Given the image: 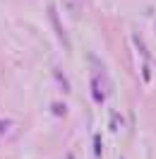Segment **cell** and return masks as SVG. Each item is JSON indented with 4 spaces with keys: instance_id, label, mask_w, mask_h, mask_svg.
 <instances>
[{
    "instance_id": "7",
    "label": "cell",
    "mask_w": 156,
    "mask_h": 159,
    "mask_svg": "<svg viewBox=\"0 0 156 159\" xmlns=\"http://www.w3.org/2000/svg\"><path fill=\"white\" fill-rule=\"evenodd\" d=\"M10 125H12V120H10V118H2V120H0V138H2V133L10 128Z\"/></svg>"
},
{
    "instance_id": "2",
    "label": "cell",
    "mask_w": 156,
    "mask_h": 159,
    "mask_svg": "<svg viewBox=\"0 0 156 159\" xmlns=\"http://www.w3.org/2000/svg\"><path fill=\"white\" fill-rule=\"evenodd\" d=\"M91 94H94V101H96V104H103L106 94L101 89V77H91Z\"/></svg>"
},
{
    "instance_id": "3",
    "label": "cell",
    "mask_w": 156,
    "mask_h": 159,
    "mask_svg": "<svg viewBox=\"0 0 156 159\" xmlns=\"http://www.w3.org/2000/svg\"><path fill=\"white\" fill-rule=\"evenodd\" d=\"M53 75H55V80H58L60 89L67 94V92H70V84H67V80H65V75H63V70H60V68H53Z\"/></svg>"
},
{
    "instance_id": "6",
    "label": "cell",
    "mask_w": 156,
    "mask_h": 159,
    "mask_svg": "<svg viewBox=\"0 0 156 159\" xmlns=\"http://www.w3.org/2000/svg\"><path fill=\"white\" fill-rule=\"evenodd\" d=\"M135 46H137V48H139V51H142V56H144V58H146V60H149V51H146V48H144V43H142V41L137 39V36H135Z\"/></svg>"
},
{
    "instance_id": "4",
    "label": "cell",
    "mask_w": 156,
    "mask_h": 159,
    "mask_svg": "<svg viewBox=\"0 0 156 159\" xmlns=\"http://www.w3.org/2000/svg\"><path fill=\"white\" fill-rule=\"evenodd\" d=\"M50 111H53V116L63 118V116L67 113V106H65V104H53V106H50Z\"/></svg>"
},
{
    "instance_id": "8",
    "label": "cell",
    "mask_w": 156,
    "mask_h": 159,
    "mask_svg": "<svg viewBox=\"0 0 156 159\" xmlns=\"http://www.w3.org/2000/svg\"><path fill=\"white\" fill-rule=\"evenodd\" d=\"M142 75H144V82H149V77H151V75H149V68H146V65L142 68Z\"/></svg>"
},
{
    "instance_id": "5",
    "label": "cell",
    "mask_w": 156,
    "mask_h": 159,
    "mask_svg": "<svg viewBox=\"0 0 156 159\" xmlns=\"http://www.w3.org/2000/svg\"><path fill=\"white\" fill-rule=\"evenodd\" d=\"M94 157L96 159H101V135H94Z\"/></svg>"
},
{
    "instance_id": "1",
    "label": "cell",
    "mask_w": 156,
    "mask_h": 159,
    "mask_svg": "<svg viewBox=\"0 0 156 159\" xmlns=\"http://www.w3.org/2000/svg\"><path fill=\"white\" fill-rule=\"evenodd\" d=\"M48 20H50V24H53L55 34H58V39L63 41V46L67 48V46H70V41H67V34H65V29H63V22H60V17H58V10H55V5H53V2L48 5Z\"/></svg>"
}]
</instances>
